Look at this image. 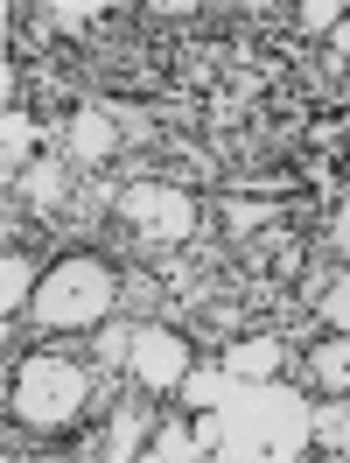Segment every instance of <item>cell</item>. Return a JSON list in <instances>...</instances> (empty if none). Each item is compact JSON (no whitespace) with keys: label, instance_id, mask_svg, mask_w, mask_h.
Instances as JSON below:
<instances>
[{"label":"cell","instance_id":"cell-8","mask_svg":"<svg viewBox=\"0 0 350 463\" xmlns=\"http://www.w3.org/2000/svg\"><path fill=\"white\" fill-rule=\"evenodd\" d=\"M225 373L232 379H281V337H245L225 351Z\"/></svg>","mask_w":350,"mask_h":463},{"label":"cell","instance_id":"cell-4","mask_svg":"<svg viewBox=\"0 0 350 463\" xmlns=\"http://www.w3.org/2000/svg\"><path fill=\"white\" fill-rule=\"evenodd\" d=\"M119 218L141 232V239H154V246H182L204 211H197L189 190H175V183H126V190H119Z\"/></svg>","mask_w":350,"mask_h":463},{"label":"cell","instance_id":"cell-15","mask_svg":"<svg viewBox=\"0 0 350 463\" xmlns=\"http://www.w3.org/2000/svg\"><path fill=\"white\" fill-rule=\"evenodd\" d=\"M126 351H134V337H126V330H106V345H98V358H106V365H126Z\"/></svg>","mask_w":350,"mask_h":463},{"label":"cell","instance_id":"cell-11","mask_svg":"<svg viewBox=\"0 0 350 463\" xmlns=\"http://www.w3.org/2000/svg\"><path fill=\"white\" fill-rule=\"evenodd\" d=\"M147 435H154V429H147V414L119 407V414H113V435H106V442H113L119 457H141V449H147Z\"/></svg>","mask_w":350,"mask_h":463},{"label":"cell","instance_id":"cell-16","mask_svg":"<svg viewBox=\"0 0 350 463\" xmlns=\"http://www.w3.org/2000/svg\"><path fill=\"white\" fill-rule=\"evenodd\" d=\"M336 239L350 246V162H344V203H336Z\"/></svg>","mask_w":350,"mask_h":463},{"label":"cell","instance_id":"cell-1","mask_svg":"<svg viewBox=\"0 0 350 463\" xmlns=\"http://www.w3.org/2000/svg\"><path fill=\"white\" fill-rule=\"evenodd\" d=\"M197 401L210 407L197 435H204V449L217 457H238V463H266V457H301L309 449V435H316V414L309 401L281 386V379H232L217 365V379H182Z\"/></svg>","mask_w":350,"mask_h":463},{"label":"cell","instance_id":"cell-5","mask_svg":"<svg viewBox=\"0 0 350 463\" xmlns=\"http://www.w3.org/2000/svg\"><path fill=\"white\" fill-rule=\"evenodd\" d=\"M126 365H134L141 386L175 393L182 379L197 373V351H189V337H182L175 323H141V330H134V351H126Z\"/></svg>","mask_w":350,"mask_h":463},{"label":"cell","instance_id":"cell-2","mask_svg":"<svg viewBox=\"0 0 350 463\" xmlns=\"http://www.w3.org/2000/svg\"><path fill=\"white\" fill-rule=\"evenodd\" d=\"M119 302V267L106 253H63L42 267V281L29 295V317L42 330H98Z\"/></svg>","mask_w":350,"mask_h":463},{"label":"cell","instance_id":"cell-9","mask_svg":"<svg viewBox=\"0 0 350 463\" xmlns=\"http://www.w3.org/2000/svg\"><path fill=\"white\" fill-rule=\"evenodd\" d=\"M197 449H204V435L189 429V421H154V435H147V449L141 457H154V463H182V457H197Z\"/></svg>","mask_w":350,"mask_h":463},{"label":"cell","instance_id":"cell-10","mask_svg":"<svg viewBox=\"0 0 350 463\" xmlns=\"http://www.w3.org/2000/svg\"><path fill=\"white\" fill-rule=\"evenodd\" d=\"M29 155H35V119L7 113V127H0V162H7V175L29 169Z\"/></svg>","mask_w":350,"mask_h":463},{"label":"cell","instance_id":"cell-13","mask_svg":"<svg viewBox=\"0 0 350 463\" xmlns=\"http://www.w3.org/2000/svg\"><path fill=\"white\" fill-rule=\"evenodd\" d=\"M336 22H344V0H309L301 7V35H329Z\"/></svg>","mask_w":350,"mask_h":463},{"label":"cell","instance_id":"cell-14","mask_svg":"<svg viewBox=\"0 0 350 463\" xmlns=\"http://www.w3.org/2000/svg\"><path fill=\"white\" fill-rule=\"evenodd\" d=\"M322 317H329V330H350V274H336V281H329V295H322Z\"/></svg>","mask_w":350,"mask_h":463},{"label":"cell","instance_id":"cell-6","mask_svg":"<svg viewBox=\"0 0 350 463\" xmlns=\"http://www.w3.org/2000/svg\"><path fill=\"white\" fill-rule=\"evenodd\" d=\"M309 373H316L322 393H350V330H329V337L309 351Z\"/></svg>","mask_w":350,"mask_h":463},{"label":"cell","instance_id":"cell-3","mask_svg":"<svg viewBox=\"0 0 350 463\" xmlns=\"http://www.w3.org/2000/svg\"><path fill=\"white\" fill-rule=\"evenodd\" d=\"M85 401H91V373L78 365V358H63V351L22 358V373H14V386H7L14 421H22V429H42V435L70 429V421L85 414Z\"/></svg>","mask_w":350,"mask_h":463},{"label":"cell","instance_id":"cell-7","mask_svg":"<svg viewBox=\"0 0 350 463\" xmlns=\"http://www.w3.org/2000/svg\"><path fill=\"white\" fill-rule=\"evenodd\" d=\"M113 147H119V127L98 113V106H85V113L70 119V155H78V162H106Z\"/></svg>","mask_w":350,"mask_h":463},{"label":"cell","instance_id":"cell-12","mask_svg":"<svg viewBox=\"0 0 350 463\" xmlns=\"http://www.w3.org/2000/svg\"><path fill=\"white\" fill-rule=\"evenodd\" d=\"M0 281H7V309H14V302H29V295H35V281H42V274H35V267L22 260V253H7V267H0Z\"/></svg>","mask_w":350,"mask_h":463}]
</instances>
